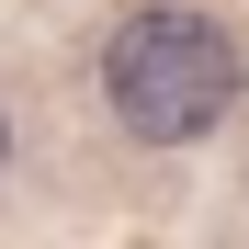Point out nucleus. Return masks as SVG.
<instances>
[{"instance_id":"obj_1","label":"nucleus","mask_w":249,"mask_h":249,"mask_svg":"<svg viewBox=\"0 0 249 249\" xmlns=\"http://www.w3.org/2000/svg\"><path fill=\"white\" fill-rule=\"evenodd\" d=\"M102 102L136 147H193L215 136L227 102H238V46L227 23L181 12V0H147V12H124L102 34Z\"/></svg>"},{"instance_id":"obj_2","label":"nucleus","mask_w":249,"mask_h":249,"mask_svg":"<svg viewBox=\"0 0 249 249\" xmlns=\"http://www.w3.org/2000/svg\"><path fill=\"white\" fill-rule=\"evenodd\" d=\"M0 170H12V113H0Z\"/></svg>"}]
</instances>
